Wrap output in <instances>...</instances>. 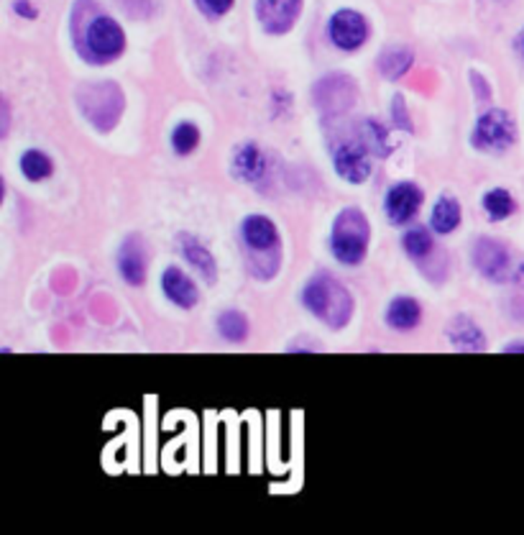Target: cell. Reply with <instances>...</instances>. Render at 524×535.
I'll use <instances>...</instances> for the list:
<instances>
[{
	"label": "cell",
	"instance_id": "1",
	"mask_svg": "<svg viewBox=\"0 0 524 535\" xmlns=\"http://www.w3.org/2000/svg\"><path fill=\"white\" fill-rule=\"evenodd\" d=\"M302 302L312 316L333 330L346 328L353 318V295L333 275H315L302 289Z\"/></svg>",
	"mask_w": 524,
	"mask_h": 535
},
{
	"label": "cell",
	"instance_id": "2",
	"mask_svg": "<svg viewBox=\"0 0 524 535\" xmlns=\"http://www.w3.org/2000/svg\"><path fill=\"white\" fill-rule=\"evenodd\" d=\"M371 244V223L358 207H346L338 213L330 231V251L340 264L358 267Z\"/></svg>",
	"mask_w": 524,
	"mask_h": 535
},
{
	"label": "cell",
	"instance_id": "3",
	"mask_svg": "<svg viewBox=\"0 0 524 535\" xmlns=\"http://www.w3.org/2000/svg\"><path fill=\"white\" fill-rule=\"evenodd\" d=\"M80 52L93 65H110L126 52V31L108 14H97L85 28Z\"/></svg>",
	"mask_w": 524,
	"mask_h": 535
},
{
	"label": "cell",
	"instance_id": "4",
	"mask_svg": "<svg viewBox=\"0 0 524 535\" xmlns=\"http://www.w3.org/2000/svg\"><path fill=\"white\" fill-rule=\"evenodd\" d=\"M517 141V126L507 110H486L473 126L470 144L479 151H504Z\"/></svg>",
	"mask_w": 524,
	"mask_h": 535
},
{
	"label": "cell",
	"instance_id": "5",
	"mask_svg": "<svg viewBox=\"0 0 524 535\" xmlns=\"http://www.w3.org/2000/svg\"><path fill=\"white\" fill-rule=\"evenodd\" d=\"M328 36L338 49L356 52L368 39V21H366V15L353 11V8H340L328 24Z\"/></svg>",
	"mask_w": 524,
	"mask_h": 535
},
{
	"label": "cell",
	"instance_id": "6",
	"mask_svg": "<svg viewBox=\"0 0 524 535\" xmlns=\"http://www.w3.org/2000/svg\"><path fill=\"white\" fill-rule=\"evenodd\" d=\"M333 167H336L338 177L346 179L350 185H363L371 177L374 165H371V151L366 149L363 141H348L340 144L333 154Z\"/></svg>",
	"mask_w": 524,
	"mask_h": 535
},
{
	"label": "cell",
	"instance_id": "7",
	"mask_svg": "<svg viewBox=\"0 0 524 535\" xmlns=\"http://www.w3.org/2000/svg\"><path fill=\"white\" fill-rule=\"evenodd\" d=\"M422 203H425L422 190L415 182L404 179V182H397L389 187V193L384 197V213L394 226H407L409 220H415Z\"/></svg>",
	"mask_w": 524,
	"mask_h": 535
},
{
	"label": "cell",
	"instance_id": "8",
	"mask_svg": "<svg viewBox=\"0 0 524 535\" xmlns=\"http://www.w3.org/2000/svg\"><path fill=\"white\" fill-rule=\"evenodd\" d=\"M302 14V0H256V15L261 28L271 36L292 31Z\"/></svg>",
	"mask_w": 524,
	"mask_h": 535
},
{
	"label": "cell",
	"instance_id": "9",
	"mask_svg": "<svg viewBox=\"0 0 524 535\" xmlns=\"http://www.w3.org/2000/svg\"><path fill=\"white\" fill-rule=\"evenodd\" d=\"M470 257H473L476 269H479L486 279L501 282V279H507V275H509V251H507V247H504L501 241H497V238H479Z\"/></svg>",
	"mask_w": 524,
	"mask_h": 535
},
{
	"label": "cell",
	"instance_id": "10",
	"mask_svg": "<svg viewBox=\"0 0 524 535\" xmlns=\"http://www.w3.org/2000/svg\"><path fill=\"white\" fill-rule=\"evenodd\" d=\"M243 244L248 247L251 254H269V251H279V228L277 223L267 216H248L241 226Z\"/></svg>",
	"mask_w": 524,
	"mask_h": 535
},
{
	"label": "cell",
	"instance_id": "11",
	"mask_svg": "<svg viewBox=\"0 0 524 535\" xmlns=\"http://www.w3.org/2000/svg\"><path fill=\"white\" fill-rule=\"evenodd\" d=\"M146 248L141 244L138 236H128L118 248V275L131 285V288H141L146 282Z\"/></svg>",
	"mask_w": 524,
	"mask_h": 535
},
{
	"label": "cell",
	"instance_id": "12",
	"mask_svg": "<svg viewBox=\"0 0 524 535\" xmlns=\"http://www.w3.org/2000/svg\"><path fill=\"white\" fill-rule=\"evenodd\" d=\"M233 175L248 182V185H261L269 175V162L267 154L256 146L254 141H246L238 149L233 151Z\"/></svg>",
	"mask_w": 524,
	"mask_h": 535
},
{
	"label": "cell",
	"instance_id": "13",
	"mask_svg": "<svg viewBox=\"0 0 524 535\" xmlns=\"http://www.w3.org/2000/svg\"><path fill=\"white\" fill-rule=\"evenodd\" d=\"M162 292L166 295V300L175 302L176 308L182 310H192L197 300H200V292H197V285L192 282V277L185 275L179 267H166L162 272Z\"/></svg>",
	"mask_w": 524,
	"mask_h": 535
},
{
	"label": "cell",
	"instance_id": "14",
	"mask_svg": "<svg viewBox=\"0 0 524 535\" xmlns=\"http://www.w3.org/2000/svg\"><path fill=\"white\" fill-rule=\"evenodd\" d=\"M448 338L450 343L456 346L458 351H473V354H479V351H484L486 348V336L484 330L479 328L470 318L466 316H458L453 318L450 323H448Z\"/></svg>",
	"mask_w": 524,
	"mask_h": 535
},
{
	"label": "cell",
	"instance_id": "15",
	"mask_svg": "<svg viewBox=\"0 0 524 535\" xmlns=\"http://www.w3.org/2000/svg\"><path fill=\"white\" fill-rule=\"evenodd\" d=\"M422 320V305L415 300V298H407V295H399L389 302L387 308V326L399 333H407V330H415Z\"/></svg>",
	"mask_w": 524,
	"mask_h": 535
},
{
	"label": "cell",
	"instance_id": "16",
	"mask_svg": "<svg viewBox=\"0 0 524 535\" xmlns=\"http://www.w3.org/2000/svg\"><path fill=\"white\" fill-rule=\"evenodd\" d=\"M182 257L187 259V264H192V269L207 282V285H216L217 282V261L216 257L210 254V248L185 236L182 238Z\"/></svg>",
	"mask_w": 524,
	"mask_h": 535
},
{
	"label": "cell",
	"instance_id": "17",
	"mask_svg": "<svg viewBox=\"0 0 524 535\" xmlns=\"http://www.w3.org/2000/svg\"><path fill=\"white\" fill-rule=\"evenodd\" d=\"M460 218H463L460 203H458L456 197H450V195H443V197H438V203L432 206L430 228L435 234L448 236L453 234V231H458Z\"/></svg>",
	"mask_w": 524,
	"mask_h": 535
},
{
	"label": "cell",
	"instance_id": "18",
	"mask_svg": "<svg viewBox=\"0 0 524 535\" xmlns=\"http://www.w3.org/2000/svg\"><path fill=\"white\" fill-rule=\"evenodd\" d=\"M18 167H21V175H24L28 182H44V179H49L55 175V162H52V156L41 149L24 151Z\"/></svg>",
	"mask_w": 524,
	"mask_h": 535
},
{
	"label": "cell",
	"instance_id": "19",
	"mask_svg": "<svg viewBox=\"0 0 524 535\" xmlns=\"http://www.w3.org/2000/svg\"><path fill=\"white\" fill-rule=\"evenodd\" d=\"M412 52L409 49H404V46H391L387 49L384 55L378 56V67H381V75L387 77V80H399L404 77L409 67H412Z\"/></svg>",
	"mask_w": 524,
	"mask_h": 535
},
{
	"label": "cell",
	"instance_id": "20",
	"mask_svg": "<svg viewBox=\"0 0 524 535\" xmlns=\"http://www.w3.org/2000/svg\"><path fill=\"white\" fill-rule=\"evenodd\" d=\"M361 141L366 144V149L371 151L374 156H389L391 154L389 131L378 124L377 118H366V121H363Z\"/></svg>",
	"mask_w": 524,
	"mask_h": 535
},
{
	"label": "cell",
	"instance_id": "21",
	"mask_svg": "<svg viewBox=\"0 0 524 535\" xmlns=\"http://www.w3.org/2000/svg\"><path fill=\"white\" fill-rule=\"evenodd\" d=\"M217 333L230 343H243L248 338V318L238 310H226L217 316Z\"/></svg>",
	"mask_w": 524,
	"mask_h": 535
},
{
	"label": "cell",
	"instance_id": "22",
	"mask_svg": "<svg viewBox=\"0 0 524 535\" xmlns=\"http://www.w3.org/2000/svg\"><path fill=\"white\" fill-rule=\"evenodd\" d=\"M481 206L491 220H507L514 213V197L504 187H494L481 197Z\"/></svg>",
	"mask_w": 524,
	"mask_h": 535
},
{
	"label": "cell",
	"instance_id": "23",
	"mask_svg": "<svg viewBox=\"0 0 524 535\" xmlns=\"http://www.w3.org/2000/svg\"><path fill=\"white\" fill-rule=\"evenodd\" d=\"M200 128L192 124V121H182V124L175 126L172 131V149L179 156H189L192 151L200 146Z\"/></svg>",
	"mask_w": 524,
	"mask_h": 535
},
{
	"label": "cell",
	"instance_id": "24",
	"mask_svg": "<svg viewBox=\"0 0 524 535\" xmlns=\"http://www.w3.org/2000/svg\"><path fill=\"white\" fill-rule=\"evenodd\" d=\"M402 248L407 251V257H412V259H422V257H428V254L432 251L430 231H428V228H422V226L409 228V231L402 236Z\"/></svg>",
	"mask_w": 524,
	"mask_h": 535
},
{
	"label": "cell",
	"instance_id": "25",
	"mask_svg": "<svg viewBox=\"0 0 524 535\" xmlns=\"http://www.w3.org/2000/svg\"><path fill=\"white\" fill-rule=\"evenodd\" d=\"M236 0H195V5L200 8V14L207 18H223L233 8Z\"/></svg>",
	"mask_w": 524,
	"mask_h": 535
},
{
	"label": "cell",
	"instance_id": "26",
	"mask_svg": "<svg viewBox=\"0 0 524 535\" xmlns=\"http://www.w3.org/2000/svg\"><path fill=\"white\" fill-rule=\"evenodd\" d=\"M391 118H394V124L399 126L402 131H412V121H409V113L404 110L402 96H397L394 97V103H391Z\"/></svg>",
	"mask_w": 524,
	"mask_h": 535
},
{
	"label": "cell",
	"instance_id": "27",
	"mask_svg": "<svg viewBox=\"0 0 524 535\" xmlns=\"http://www.w3.org/2000/svg\"><path fill=\"white\" fill-rule=\"evenodd\" d=\"M15 11H18V14H26L28 18H36V11H34V8L28 5L26 0H21V3H15Z\"/></svg>",
	"mask_w": 524,
	"mask_h": 535
},
{
	"label": "cell",
	"instance_id": "28",
	"mask_svg": "<svg viewBox=\"0 0 524 535\" xmlns=\"http://www.w3.org/2000/svg\"><path fill=\"white\" fill-rule=\"evenodd\" d=\"M504 351H524V343H509Z\"/></svg>",
	"mask_w": 524,
	"mask_h": 535
},
{
	"label": "cell",
	"instance_id": "29",
	"mask_svg": "<svg viewBox=\"0 0 524 535\" xmlns=\"http://www.w3.org/2000/svg\"><path fill=\"white\" fill-rule=\"evenodd\" d=\"M519 52H522V56H524V31L519 34Z\"/></svg>",
	"mask_w": 524,
	"mask_h": 535
}]
</instances>
